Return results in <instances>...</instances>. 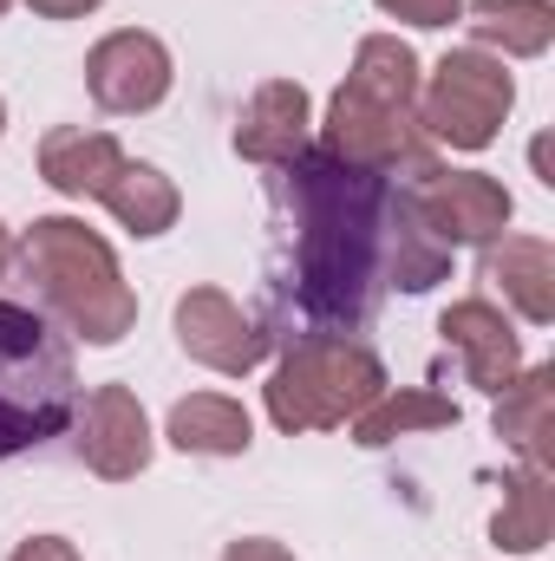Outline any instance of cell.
<instances>
[{
	"label": "cell",
	"mask_w": 555,
	"mask_h": 561,
	"mask_svg": "<svg viewBox=\"0 0 555 561\" xmlns=\"http://www.w3.org/2000/svg\"><path fill=\"white\" fill-rule=\"evenodd\" d=\"M26 275L39 280L46 307L86 340V346H118L138 327V294L118 275V255L105 236H92L72 216H39L20 242Z\"/></svg>",
	"instance_id": "obj_3"
},
{
	"label": "cell",
	"mask_w": 555,
	"mask_h": 561,
	"mask_svg": "<svg viewBox=\"0 0 555 561\" xmlns=\"http://www.w3.org/2000/svg\"><path fill=\"white\" fill-rule=\"evenodd\" d=\"M125 163H132V157L118 150V138H105V131L59 125V131L39 138V176H46L59 196H92V203H99Z\"/></svg>",
	"instance_id": "obj_13"
},
{
	"label": "cell",
	"mask_w": 555,
	"mask_h": 561,
	"mask_svg": "<svg viewBox=\"0 0 555 561\" xmlns=\"http://www.w3.org/2000/svg\"><path fill=\"white\" fill-rule=\"evenodd\" d=\"M99 203H105V209H112V216H118L132 236H163V229L177 222V209H183L177 183H170L157 163H125Z\"/></svg>",
	"instance_id": "obj_19"
},
{
	"label": "cell",
	"mask_w": 555,
	"mask_h": 561,
	"mask_svg": "<svg viewBox=\"0 0 555 561\" xmlns=\"http://www.w3.org/2000/svg\"><path fill=\"white\" fill-rule=\"evenodd\" d=\"M550 523H555L550 470L523 463V470L503 483V510L490 516V536H497V549H510V556H530V549H543V542H550Z\"/></svg>",
	"instance_id": "obj_18"
},
{
	"label": "cell",
	"mask_w": 555,
	"mask_h": 561,
	"mask_svg": "<svg viewBox=\"0 0 555 561\" xmlns=\"http://www.w3.org/2000/svg\"><path fill=\"white\" fill-rule=\"evenodd\" d=\"M86 85H92L99 112H118V118L150 112L170 92V53H163L157 33H138V26L105 33L92 46V59H86Z\"/></svg>",
	"instance_id": "obj_8"
},
{
	"label": "cell",
	"mask_w": 555,
	"mask_h": 561,
	"mask_svg": "<svg viewBox=\"0 0 555 561\" xmlns=\"http://www.w3.org/2000/svg\"><path fill=\"white\" fill-rule=\"evenodd\" d=\"M223 561H294L281 542H269V536H242V542H229L223 549Z\"/></svg>",
	"instance_id": "obj_24"
},
{
	"label": "cell",
	"mask_w": 555,
	"mask_h": 561,
	"mask_svg": "<svg viewBox=\"0 0 555 561\" xmlns=\"http://www.w3.org/2000/svg\"><path fill=\"white\" fill-rule=\"evenodd\" d=\"M471 33L484 46H503L510 59H536L555 39L550 0H471Z\"/></svg>",
	"instance_id": "obj_20"
},
{
	"label": "cell",
	"mask_w": 555,
	"mask_h": 561,
	"mask_svg": "<svg viewBox=\"0 0 555 561\" xmlns=\"http://www.w3.org/2000/svg\"><path fill=\"white\" fill-rule=\"evenodd\" d=\"M7 262H13V236L0 229V275H7Z\"/></svg>",
	"instance_id": "obj_26"
},
{
	"label": "cell",
	"mask_w": 555,
	"mask_h": 561,
	"mask_svg": "<svg viewBox=\"0 0 555 561\" xmlns=\"http://www.w3.org/2000/svg\"><path fill=\"white\" fill-rule=\"evenodd\" d=\"M79 457L92 477L105 483H125L150 463V419H144L138 392L125 386H99L79 412Z\"/></svg>",
	"instance_id": "obj_10"
},
{
	"label": "cell",
	"mask_w": 555,
	"mask_h": 561,
	"mask_svg": "<svg viewBox=\"0 0 555 561\" xmlns=\"http://www.w3.org/2000/svg\"><path fill=\"white\" fill-rule=\"evenodd\" d=\"M418 222L451 249V242H497L510 222V190L484 170H438L412 190Z\"/></svg>",
	"instance_id": "obj_7"
},
{
	"label": "cell",
	"mask_w": 555,
	"mask_h": 561,
	"mask_svg": "<svg viewBox=\"0 0 555 561\" xmlns=\"http://www.w3.org/2000/svg\"><path fill=\"white\" fill-rule=\"evenodd\" d=\"M550 366H530V373H517L510 392H497V437L536 470H550Z\"/></svg>",
	"instance_id": "obj_17"
},
{
	"label": "cell",
	"mask_w": 555,
	"mask_h": 561,
	"mask_svg": "<svg viewBox=\"0 0 555 561\" xmlns=\"http://www.w3.org/2000/svg\"><path fill=\"white\" fill-rule=\"evenodd\" d=\"M393 20H412V26H451L464 0H380Z\"/></svg>",
	"instance_id": "obj_22"
},
{
	"label": "cell",
	"mask_w": 555,
	"mask_h": 561,
	"mask_svg": "<svg viewBox=\"0 0 555 561\" xmlns=\"http://www.w3.org/2000/svg\"><path fill=\"white\" fill-rule=\"evenodd\" d=\"M33 13H46V20H79V13H92L99 0H26Z\"/></svg>",
	"instance_id": "obj_25"
},
{
	"label": "cell",
	"mask_w": 555,
	"mask_h": 561,
	"mask_svg": "<svg viewBox=\"0 0 555 561\" xmlns=\"http://www.w3.org/2000/svg\"><path fill=\"white\" fill-rule=\"evenodd\" d=\"M444 424H457V405L412 386V392H380V399L353 419V437H360L366 450H380V444H393V437H406V431H444Z\"/></svg>",
	"instance_id": "obj_21"
},
{
	"label": "cell",
	"mask_w": 555,
	"mask_h": 561,
	"mask_svg": "<svg viewBox=\"0 0 555 561\" xmlns=\"http://www.w3.org/2000/svg\"><path fill=\"white\" fill-rule=\"evenodd\" d=\"M327 150L373 176H393V170L438 176V157L418 131V59L406 39H393V33L360 39L353 72L327 112Z\"/></svg>",
	"instance_id": "obj_2"
},
{
	"label": "cell",
	"mask_w": 555,
	"mask_h": 561,
	"mask_svg": "<svg viewBox=\"0 0 555 561\" xmlns=\"http://www.w3.org/2000/svg\"><path fill=\"white\" fill-rule=\"evenodd\" d=\"M380 275H393L406 294H424L431 280L451 275V249L418 222L412 196H386V255H380Z\"/></svg>",
	"instance_id": "obj_15"
},
{
	"label": "cell",
	"mask_w": 555,
	"mask_h": 561,
	"mask_svg": "<svg viewBox=\"0 0 555 561\" xmlns=\"http://www.w3.org/2000/svg\"><path fill=\"white\" fill-rule=\"evenodd\" d=\"M72 412H79L72 346L33 307L0 300V457L59 437Z\"/></svg>",
	"instance_id": "obj_4"
},
{
	"label": "cell",
	"mask_w": 555,
	"mask_h": 561,
	"mask_svg": "<svg viewBox=\"0 0 555 561\" xmlns=\"http://www.w3.org/2000/svg\"><path fill=\"white\" fill-rule=\"evenodd\" d=\"M170 444L177 450H196V457H242L256 444V424L236 399L223 392H196V399H177L170 405Z\"/></svg>",
	"instance_id": "obj_16"
},
{
	"label": "cell",
	"mask_w": 555,
	"mask_h": 561,
	"mask_svg": "<svg viewBox=\"0 0 555 561\" xmlns=\"http://www.w3.org/2000/svg\"><path fill=\"white\" fill-rule=\"evenodd\" d=\"M0 131H7V105H0Z\"/></svg>",
	"instance_id": "obj_27"
},
{
	"label": "cell",
	"mask_w": 555,
	"mask_h": 561,
	"mask_svg": "<svg viewBox=\"0 0 555 561\" xmlns=\"http://www.w3.org/2000/svg\"><path fill=\"white\" fill-rule=\"evenodd\" d=\"M177 346L209 366V373H249L269 353V333L223 294V287H190L177 300Z\"/></svg>",
	"instance_id": "obj_9"
},
{
	"label": "cell",
	"mask_w": 555,
	"mask_h": 561,
	"mask_svg": "<svg viewBox=\"0 0 555 561\" xmlns=\"http://www.w3.org/2000/svg\"><path fill=\"white\" fill-rule=\"evenodd\" d=\"M294 190V300L327 327H360L380 300L386 255V176L333 157L301 150L287 163Z\"/></svg>",
	"instance_id": "obj_1"
},
{
	"label": "cell",
	"mask_w": 555,
	"mask_h": 561,
	"mask_svg": "<svg viewBox=\"0 0 555 561\" xmlns=\"http://www.w3.org/2000/svg\"><path fill=\"white\" fill-rule=\"evenodd\" d=\"M438 333L457 346L464 379H471L477 392H490V399H497V392H510V386H517V373H523V346H517L510 320H503L490 300H457V307H444Z\"/></svg>",
	"instance_id": "obj_11"
},
{
	"label": "cell",
	"mask_w": 555,
	"mask_h": 561,
	"mask_svg": "<svg viewBox=\"0 0 555 561\" xmlns=\"http://www.w3.org/2000/svg\"><path fill=\"white\" fill-rule=\"evenodd\" d=\"M484 280L503 287V300H517V313L530 327H550L555 320V249L536 236H503L490 242L484 255Z\"/></svg>",
	"instance_id": "obj_14"
},
{
	"label": "cell",
	"mask_w": 555,
	"mask_h": 561,
	"mask_svg": "<svg viewBox=\"0 0 555 561\" xmlns=\"http://www.w3.org/2000/svg\"><path fill=\"white\" fill-rule=\"evenodd\" d=\"M307 125H314L307 92H301L294 79H269V85L249 99V112L236 118V150H242L249 163H275V170H287V163L307 150Z\"/></svg>",
	"instance_id": "obj_12"
},
{
	"label": "cell",
	"mask_w": 555,
	"mask_h": 561,
	"mask_svg": "<svg viewBox=\"0 0 555 561\" xmlns=\"http://www.w3.org/2000/svg\"><path fill=\"white\" fill-rule=\"evenodd\" d=\"M7 561H79V549L66 536H33V542H20Z\"/></svg>",
	"instance_id": "obj_23"
},
{
	"label": "cell",
	"mask_w": 555,
	"mask_h": 561,
	"mask_svg": "<svg viewBox=\"0 0 555 561\" xmlns=\"http://www.w3.org/2000/svg\"><path fill=\"white\" fill-rule=\"evenodd\" d=\"M386 392V366L340 340V333H301L287 346V359L275 366V386H269V419L301 437V431H333V424L360 419L373 399Z\"/></svg>",
	"instance_id": "obj_5"
},
{
	"label": "cell",
	"mask_w": 555,
	"mask_h": 561,
	"mask_svg": "<svg viewBox=\"0 0 555 561\" xmlns=\"http://www.w3.org/2000/svg\"><path fill=\"white\" fill-rule=\"evenodd\" d=\"M510 105H517V85H510L503 59H490L484 46H457L431 72V92L418 105V131H431L451 150H484L497 138V125L510 118Z\"/></svg>",
	"instance_id": "obj_6"
},
{
	"label": "cell",
	"mask_w": 555,
	"mask_h": 561,
	"mask_svg": "<svg viewBox=\"0 0 555 561\" xmlns=\"http://www.w3.org/2000/svg\"><path fill=\"white\" fill-rule=\"evenodd\" d=\"M7 7H13V0H0V13H7Z\"/></svg>",
	"instance_id": "obj_28"
}]
</instances>
